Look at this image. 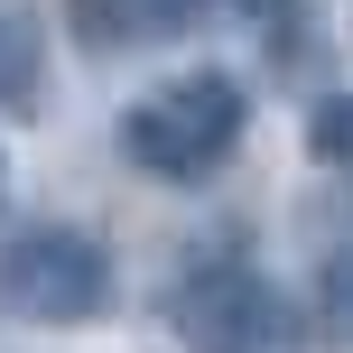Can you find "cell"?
Returning a JSON list of instances; mask_svg holds the SVG:
<instances>
[{"mask_svg": "<svg viewBox=\"0 0 353 353\" xmlns=\"http://www.w3.org/2000/svg\"><path fill=\"white\" fill-rule=\"evenodd\" d=\"M242 130H251L242 74L195 65V74H176V84L140 93V103L121 112V159L149 168V176H168V186H195V176H214L232 149H242Z\"/></svg>", "mask_w": 353, "mask_h": 353, "instance_id": "1", "label": "cell"}, {"mask_svg": "<svg viewBox=\"0 0 353 353\" xmlns=\"http://www.w3.org/2000/svg\"><path fill=\"white\" fill-rule=\"evenodd\" d=\"M168 325H176L186 353H288L298 344L279 288L251 261H232V251H205V261L168 288Z\"/></svg>", "mask_w": 353, "mask_h": 353, "instance_id": "2", "label": "cell"}, {"mask_svg": "<svg viewBox=\"0 0 353 353\" xmlns=\"http://www.w3.org/2000/svg\"><path fill=\"white\" fill-rule=\"evenodd\" d=\"M0 307L28 325H84L112 307V251L74 223H28L0 242Z\"/></svg>", "mask_w": 353, "mask_h": 353, "instance_id": "3", "label": "cell"}, {"mask_svg": "<svg viewBox=\"0 0 353 353\" xmlns=\"http://www.w3.org/2000/svg\"><path fill=\"white\" fill-rule=\"evenodd\" d=\"M232 0H74V37L84 47H149V37H176V28H205L223 19Z\"/></svg>", "mask_w": 353, "mask_h": 353, "instance_id": "4", "label": "cell"}, {"mask_svg": "<svg viewBox=\"0 0 353 353\" xmlns=\"http://www.w3.org/2000/svg\"><path fill=\"white\" fill-rule=\"evenodd\" d=\"M47 103V28L28 0H0V112H37Z\"/></svg>", "mask_w": 353, "mask_h": 353, "instance_id": "5", "label": "cell"}, {"mask_svg": "<svg viewBox=\"0 0 353 353\" xmlns=\"http://www.w3.org/2000/svg\"><path fill=\"white\" fill-rule=\"evenodd\" d=\"M316 344L353 353V232L325 242V261H316Z\"/></svg>", "mask_w": 353, "mask_h": 353, "instance_id": "6", "label": "cell"}, {"mask_svg": "<svg viewBox=\"0 0 353 353\" xmlns=\"http://www.w3.org/2000/svg\"><path fill=\"white\" fill-rule=\"evenodd\" d=\"M307 149H316L325 168H353V93H325V103L307 112Z\"/></svg>", "mask_w": 353, "mask_h": 353, "instance_id": "7", "label": "cell"}, {"mask_svg": "<svg viewBox=\"0 0 353 353\" xmlns=\"http://www.w3.org/2000/svg\"><path fill=\"white\" fill-rule=\"evenodd\" d=\"M0 186H10V168H0Z\"/></svg>", "mask_w": 353, "mask_h": 353, "instance_id": "8", "label": "cell"}]
</instances>
